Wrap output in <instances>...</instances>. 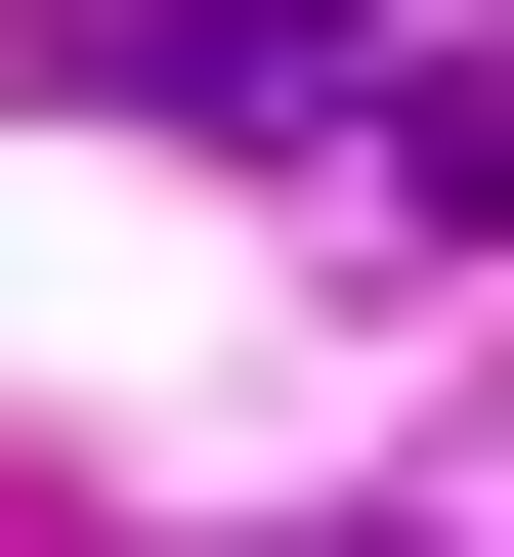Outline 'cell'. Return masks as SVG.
<instances>
[{
	"label": "cell",
	"mask_w": 514,
	"mask_h": 557,
	"mask_svg": "<svg viewBox=\"0 0 514 557\" xmlns=\"http://www.w3.org/2000/svg\"><path fill=\"white\" fill-rule=\"evenodd\" d=\"M86 44H129L172 129H386V44H343V0H86Z\"/></svg>",
	"instance_id": "obj_1"
}]
</instances>
